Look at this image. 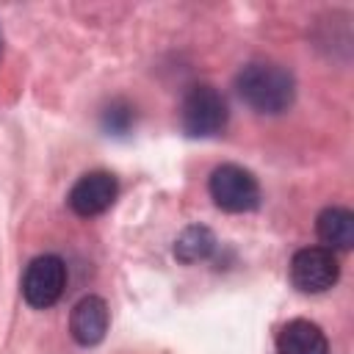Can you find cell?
<instances>
[{
  "instance_id": "6da1fadb",
  "label": "cell",
  "mask_w": 354,
  "mask_h": 354,
  "mask_svg": "<svg viewBox=\"0 0 354 354\" xmlns=\"http://www.w3.org/2000/svg\"><path fill=\"white\" fill-rule=\"evenodd\" d=\"M235 91L252 111L274 116V113H282L293 105L296 80L279 64L252 61L235 75Z\"/></svg>"
},
{
  "instance_id": "7a4b0ae2",
  "label": "cell",
  "mask_w": 354,
  "mask_h": 354,
  "mask_svg": "<svg viewBox=\"0 0 354 354\" xmlns=\"http://www.w3.org/2000/svg\"><path fill=\"white\" fill-rule=\"evenodd\" d=\"M227 119H230L227 100L221 97L218 88L199 83L185 91L183 105H180V124H183L185 136H194V138L218 136V133H224Z\"/></svg>"
},
{
  "instance_id": "3957f363",
  "label": "cell",
  "mask_w": 354,
  "mask_h": 354,
  "mask_svg": "<svg viewBox=\"0 0 354 354\" xmlns=\"http://www.w3.org/2000/svg\"><path fill=\"white\" fill-rule=\"evenodd\" d=\"M207 191H210V199L216 202V207H221L227 213H249L260 205L257 177L238 163L216 166L207 180Z\"/></svg>"
},
{
  "instance_id": "277c9868",
  "label": "cell",
  "mask_w": 354,
  "mask_h": 354,
  "mask_svg": "<svg viewBox=\"0 0 354 354\" xmlns=\"http://www.w3.org/2000/svg\"><path fill=\"white\" fill-rule=\"evenodd\" d=\"M66 288V266L58 254H39L28 263L22 274V296L30 307L47 310L53 307Z\"/></svg>"
},
{
  "instance_id": "5b68a950",
  "label": "cell",
  "mask_w": 354,
  "mask_h": 354,
  "mask_svg": "<svg viewBox=\"0 0 354 354\" xmlns=\"http://www.w3.org/2000/svg\"><path fill=\"white\" fill-rule=\"evenodd\" d=\"M340 279L335 252L324 246H304L290 257V282L301 293H324Z\"/></svg>"
},
{
  "instance_id": "8992f818",
  "label": "cell",
  "mask_w": 354,
  "mask_h": 354,
  "mask_svg": "<svg viewBox=\"0 0 354 354\" xmlns=\"http://www.w3.org/2000/svg\"><path fill=\"white\" fill-rule=\"evenodd\" d=\"M116 194H119L116 177H113L111 171L97 169V171L83 174V177L69 188L66 202H69L72 213H77V216H83V218H91V216L105 213V210L113 205Z\"/></svg>"
},
{
  "instance_id": "52a82bcc",
  "label": "cell",
  "mask_w": 354,
  "mask_h": 354,
  "mask_svg": "<svg viewBox=\"0 0 354 354\" xmlns=\"http://www.w3.org/2000/svg\"><path fill=\"white\" fill-rule=\"evenodd\" d=\"M108 326H111V310L100 296H83L69 313V335L80 346L102 343Z\"/></svg>"
},
{
  "instance_id": "ba28073f",
  "label": "cell",
  "mask_w": 354,
  "mask_h": 354,
  "mask_svg": "<svg viewBox=\"0 0 354 354\" xmlns=\"http://www.w3.org/2000/svg\"><path fill=\"white\" fill-rule=\"evenodd\" d=\"M277 354H329V340L318 324L293 318L277 335Z\"/></svg>"
},
{
  "instance_id": "9c48e42d",
  "label": "cell",
  "mask_w": 354,
  "mask_h": 354,
  "mask_svg": "<svg viewBox=\"0 0 354 354\" xmlns=\"http://www.w3.org/2000/svg\"><path fill=\"white\" fill-rule=\"evenodd\" d=\"M315 232H318L324 249L346 252L354 246V213L348 207H340V205L324 207L315 218Z\"/></svg>"
},
{
  "instance_id": "30bf717a",
  "label": "cell",
  "mask_w": 354,
  "mask_h": 354,
  "mask_svg": "<svg viewBox=\"0 0 354 354\" xmlns=\"http://www.w3.org/2000/svg\"><path fill=\"white\" fill-rule=\"evenodd\" d=\"M213 252H216V235L202 224L185 227L174 241V257L180 263H188V266L207 260Z\"/></svg>"
},
{
  "instance_id": "8fae6325",
  "label": "cell",
  "mask_w": 354,
  "mask_h": 354,
  "mask_svg": "<svg viewBox=\"0 0 354 354\" xmlns=\"http://www.w3.org/2000/svg\"><path fill=\"white\" fill-rule=\"evenodd\" d=\"M100 127L113 138L127 136L136 127V108L127 100H111L100 113Z\"/></svg>"
}]
</instances>
